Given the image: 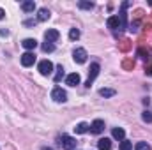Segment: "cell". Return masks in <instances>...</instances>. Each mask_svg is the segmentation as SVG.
Segmentation results:
<instances>
[{
  "label": "cell",
  "mask_w": 152,
  "mask_h": 150,
  "mask_svg": "<svg viewBox=\"0 0 152 150\" xmlns=\"http://www.w3.org/2000/svg\"><path fill=\"white\" fill-rule=\"evenodd\" d=\"M37 71L42 76H50L51 73H53V64H51L50 60H41L39 66H37Z\"/></svg>",
  "instance_id": "6da1fadb"
},
{
  "label": "cell",
  "mask_w": 152,
  "mask_h": 150,
  "mask_svg": "<svg viewBox=\"0 0 152 150\" xmlns=\"http://www.w3.org/2000/svg\"><path fill=\"white\" fill-rule=\"evenodd\" d=\"M51 99L55 101V103H66L67 101V94H66V90H62V88H53V92H51Z\"/></svg>",
  "instance_id": "7a4b0ae2"
},
{
  "label": "cell",
  "mask_w": 152,
  "mask_h": 150,
  "mask_svg": "<svg viewBox=\"0 0 152 150\" xmlns=\"http://www.w3.org/2000/svg\"><path fill=\"white\" fill-rule=\"evenodd\" d=\"M87 50H83V48H76L75 51H73V58H75L76 64H85L87 62Z\"/></svg>",
  "instance_id": "3957f363"
},
{
  "label": "cell",
  "mask_w": 152,
  "mask_h": 150,
  "mask_svg": "<svg viewBox=\"0 0 152 150\" xmlns=\"http://www.w3.org/2000/svg\"><path fill=\"white\" fill-rule=\"evenodd\" d=\"M60 145H62V149L64 150H73L76 147V140L73 138V136L64 134V136L60 138Z\"/></svg>",
  "instance_id": "277c9868"
},
{
  "label": "cell",
  "mask_w": 152,
  "mask_h": 150,
  "mask_svg": "<svg viewBox=\"0 0 152 150\" xmlns=\"http://www.w3.org/2000/svg\"><path fill=\"white\" fill-rule=\"evenodd\" d=\"M99 69H101V67H99V64H92V66H90V69H88V79H87V83H85L87 87H90V85H92V81L97 78Z\"/></svg>",
  "instance_id": "5b68a950"
},
{
  "label": "cell",
  "mask_w": 152,
  "mask_h": 150,
  "mask_svg": "<svg viewBox=\"0 0 152 150\" xmlns=\"http://www.w3.org/2000/svg\"><path fill=\"white\" fill-rule=\"evenodd\" d=\"M34 62H36V55H34L32 51H27V53H23V55H21V64H23L25 67L34 66Z\"/></svg>",
  "instance_id": "8992f818"
},
{
  "label": "cell",
  "mask_w": 152,
  "mask_h": 150,
  "mask_svg": "<svg viewBox=\"0 0 152 150\" xmlns=\"http://www.w3.org/2000/svg\"><path fill=\"white\" fill-rule=\"evenodd\" d=\"M103 131H104V122H103L101 118L94 120L92 125H90V133H92V134H101Z\"/></svg>",
  "instance_id": "52a82bcc"
},
{
  "label": "cell",
  "mask_w": 152,
  "mask_h": 150,
  "mask_svg": "<svg viewBox=\"0 0 152 150\" xmlns=\"http://www.w3.org/2000/svg\"><path fill=\"white\" fill-rule=\"evenodd\" d=\"M58 37H60V34H58V30H55V28H50V30H46V34H44L46 42H51V44H53Z\"/></svg>",
  "instance_id": "ba28073f"
},
{
  "label": "cell",
  "mask_w": 152,
  "mask_h": 150,
  "mask_svg": "<svg viewBox=\"0 0 152 150\" xmlns=\"http://www.w3.org/2000/svg\"><path fill=\"white\" fill-rule=\"evenodd\" d=\"M80 81H81V78L78 73H71V74L66 76V83L69 85V87H76V85H80Z\"/></svg>",
  "instance_id": "9c48e42d"
},
{
  "label": "cell",
  "mask_w": 152,
  "mask_h": 150,
  "mask_svg": "<svg viewBox=\"0 0 152 150\" xmlns=\"http://www.w3.org/2000/svg\"><path fill=\"white\" fill-rule=\"evenodd\" d=\"M106 25H108V28H112V30L122 28V25H120V20H118V16H110V18H108V21H106Z\"/></svg>",
  "instance_id": "30bf717a"
},
{
  "label": "cell",
  "mask_w": 152,
  "mask_h": 150,
  "mask_svg": "<svg viewBox=\"0 0 152 150\" xmlns=\"http://www.w3.org/2000/svg\"><path fill=\"white\" fill-rule=\"evenodd\" d=\"M97 147H99V150H112V140L110 138H101L97 141Z\"/></svg>",
  "instance_id": "8fae6325"
},
{
  "label": "cell",
  "mask_w": 152,
  "mask_h": 150,
  "mask_svg": "<svg viewBox=\"0 0 152 150\" xmlns=\"http://www.w3.org/2000/svg\"><path fill=\"white\" fill-rule=\"evenodd\" d=\"M21 44H23V48H25L27 51H32V50L37 48V41H36V39H25Z\"/></svg>",
  "instance_id": "7c38bea8"
},
{
  "label": "cell",
  "mask_w": 152,
  "mask_h": 150,
  "mask_svg": "<svg viewBox=\"0 0 152 150\" xmlns=\"http://www.w3.org/2000/svg\"><path fill=\"white\" fill-rule=\"evenodd\" d=\"M50 11L46 9V7H41L39 9V12H37V21H46V20H50Z\"/></svg>",
  "instance_id": "4fadbf2b"
},
{
  "label": "cell",
  "mask_w": 152,
  "mask_h": 150,
  "mask_svg": "<svg viewBox=\"0 0 152 150\" xmlns=\"http://www.w3.org/2000/svg\"><path fill=\"white\" fill-rule=\"evenodd\" d=\"M21 9H23L25 12H34V9H36V2H34V0H25V2L21 4Z\"/></svg>",
  "instance_id": "5bb4252c"
},
{
  "label": "cell",
  "mask_w": 152,
  "mask_h": 150,
  "mask_svg": "<svg viewBox=\"0 0 152 150\" xmlns=\"http://www.w3.org/2000/svg\"><path fill=\"white\" fill-rule=\"evenodd\" d=\"M75 131H76V134H85L87 131H90V125H88L87 122H80L75 127Z\"/></svg>",
  "instance_id": "9a60e30c"
},
{
  "label": "cell",
  "mask_w": 152,
  "mask_h": 150,
  "mask_svg": "<svg viewBox=\"0 0 152 150\" xmlns=\"http://www.w3.org/2000/svg\"><path fill=\"white\" fill-rule=\"evenodd\" d=\"M112 136H113L115 140L122 141V140H124V136H126V131H124L122 127H115L113 131H112Z\"/></svg>",
  "instance_id": "2e32d148"
},
{
  "label": "cell",
  "mask_w": 152,
  "mask_h": 150,
  "mask_svg": "<svg viewBox=\"0 0 152 150\" xmlns=\"http://www.w3.org/2000/svg\"><path fill=\"white\" fill-rule=\"evenodd\" d=\"M149 53H151V50H149V48H143V46H140V48H138V53H136V55H138V57H142L143 60H149V58H151V57H147Z\"/></svg>",
  "instance_id": "e0dca14e"
},
{
  "label": "cell",
  "mask_w": 152,
  "mask_h": 150,
  "mask_svg": "<svg viewBox=\"0 0 152 150\" xmlns=\"http://www.w3.org/2000/svg\"><path fill=\"white\" fill-rule=\"evenodd\" d=\"M78 7H80V9H87V11H90V9H94V2L80 0V2H78Z\"/></svg>",
  "instance_id": "ac0fdd59"
},
{
  "label": "cell",
  "mask_w": 152,
  "mask_h": 150,
  "mask_svg": "<svg viewBox=\"0 0 152 150\" xmlns=\"http://www.w3.org/2000/svg\"><path fill=\"white\" fill-rule=\"evenodd\" d=\"M62 78H64V67L62 66H57V74H55V83H60L62 81Z\"/></svg>",
  "instance_id": "d6986e66"
},
{
  "label": "cell",
  "mask_w": 152,
  "mask_h": 150,
  "mask_svg": "<svg viewBox=\"0 0 152 150\" xmlns=\"http://www.w3.org/2000/svg\"><path fill=\"white\" fill-rule=\"evenodd\" d=\"M118 48H120V51H129V50H131V41H129V39H124Z\"/></svg>",
  "instance_id": "ffe728a7"
},
{
  "label": "cell",
  "mask_w": 152,
  "mask_h": 150,
  "mask_svg": "<svg viewBox=\"0 0 152 150\" xmlns=\"http://www.w3.org/2000/svg\"><path fill=\"white\" fill-rule=\"evenodd\" d=\"M99 94H101L103 97H112V95H115V90L113 88H101Z\"/></svg>",
  "instance_id": "44dd1931"
},
{
  "label": "cell",
  "mask_w": 152,
  "mask_h": 150,
  "mask_svg": "<svg viewBox=\"0 0 152 150\" xmlns=\"http://www.w3.org/2000/svg\"><path fill=\"white\" fill-rule=\"evenodd\" d=\"M134 150H152V149H151V145H149L147 141H140V143L134 145Z\"/></svg>",
  "instance_id": "7402d4cb"
},
{
  "label": "cell",
  "mask_w": 152,
  "mask_h": 150,
  "mask_svg": "<svg viewBox=\"0 0 152 150\" xmlns=\"http://www.w3.org/2000/svg\"><path fill=\"white\" fill-rule=\"evenodd\" d=\"M78 37H80V30H78V28H71V30H69V39H71V41H76Z\"/></svg>",
  "instance_id": "603a6c76"
},
{
  "label": "cell",
  "mask_w": 152,
  "mask_h": 150,
  "mask_svg": "<svg viewBox=\"0 0 152 150\" xmlns=\"http://www.w3.org/2000/svg\"><path fill=\"white\" fill-rule=\"evenodd\" d=\"M53 50H55V46H53L51 42H44V44H42V51H44V53H51Z\"/></svg>",
  "instance_id": "cb8c5ba5"
},
{
  "label": "cell",
  "mask_w": 152,
  "mask_h": 150,
  "mask_svg": "<svg viewBox=\"0 0 152 150\" xmlns=\"http://www.w3.org/2000/svg\"><path fill=\"white\" fill-rule=\"evenodd\" d=\"M131 149H133V143L127 141V140H122V143H120V150H131Z\"/></svg>",
  "instance_id": "d4e9b609"
},
{
  "label": "cell",
  "mask_w": 152,
  "mask_h": 150,
  "mask_svg": "<svg viewBox=\"0 0 152 150\" xmlns=\"http://www.w3.org/2000/svg\"><path fill=\"white\" fill-rule=\"evenodd\" d=\"M145 73L149 76H152V57L147 60V66H145Z\"/></svg>",
  "instance_id": "484cf974"
},
{
  "label": "cell",
  "mask_w": 152,
  "mask_h": 150,
  "mask_svg": "<svg viewBox=\"0 0 152 150\" xmlns=\"http://www.w3.org/2000/svg\"><path fill=\"white\" fill-rule=\"evenodd\" d=\"M142 118H143V122H149V124H151V122H152V113L151 111H143Z\"/></svg>",
  "instance_id": "4316f807"
},
{
  "label": "cell",
  "mask_w": 152,
  "mask_h": 150,
  "mask_svg": "<svg viewBox=\"0 0 152 150\" xmlns=\"http://www.w3.org/2000/svg\"><path fill=\"white\" fill-rule=\"evenodd\" d=\"M122 66H124V69H133V67H134V62H133V60H124Z\"/></svg>",
  "instance_id": "83f0119b"
},
{
  "label": "cell",
  "mask_w": 152,
  "mask_h": 150,
  "mask_svg": "<svg viewBox=\"0 0 152 150\" xmlns=\"http://www.w3.org/2000/svg\"><path fill=\"white\" fill-rule=\"evenodd\" d=\"M4 16H5V11H4V9L0 7V20H4Z\"/></svg>",
  "instance_id": "f1b7e54d"
},
{
  "label": "cell",
  "mask_w": 152,
  "mask_h": 150,
  "mask_svg": "<svg viewBox=\"0 0 152 150\" xmlns=\"http://www.w3.org/2000/svg\"><path fill=\"white\" fill-rule=\"evenodd\" d=\"M42 150H51V149H46V147H44V149H42Z\"/></svg>",
  "instance_id": "f546056e"
},
{
  "label": "cell",
  "mask_w": 152,
  "mask_h": 150,
  "mask_svg": "<svg viewBox=\"0 0 152 150\" xmlns=\"http://www.w3.org/2000/svg\"><path fill=\"white\" fill-rule=\"evenodd\" d=\"M149 4H151V5H152V0H151V2H149Z\"/></svg>",
  "instance_id": "4dcf8cb0"
}]
</instances>
